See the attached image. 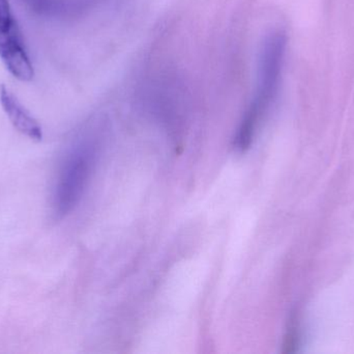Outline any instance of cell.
<instances>
[{
    "label": "cell",
    "mask_w": 354,
    "mask_h": 354,
    "mask_svg": "<svg viewBox=\"0 0 354 354\" xmlns=\"http://www.w3.org/2000/svg\"><path fill=\"white\" fill-rule=\"evenodd\" d=\"M97 139H87L75 145L64 159L55 188L58 213H68L84 193L99 156Z\"/></svg>",
    "instance_id": "2"
},
{
    "label": "cell",
    "mask_w": 354,
    "mask_h": 354,
    "mask_svg": "<svg viewBox=\"0 0 354 354\" xmlns=\"http://www.w3.org/2000/svg\"><path fill=\"white\" fill-rule=\"evenodd\" d=\"M286 48L287 35L283 30L272 31L262 42L253 98L241 118L235 137V147L239 151L245 152L251 147L274 103L282 80Z\"/></svg>",
    "instance_id": "1"
},
{
    "label": "cell",
    "mask_w": 354,
    "mask_h": 354,
    "mask_svg": "<svg viewBox=\"0 0 354 354\" xmlns=\"http://www.w3.org/2000/svg\"><path fill=\"white\" fill-rule=\"evenodd\" d=\"M0 58L10 74L21 81L33 78V67L8 0H0Z\"/></svg>",
    "instance_id": "3"
},
{
    "label": "cell",
    "mask_w": 354,
    "mask_h": 354,
    "mask_svg": "<svg viewBox=\"0 0 354 354\" xmlns=\"http://www.w3.org/2000/svg\"><path fill=\"white\" fill-rule=\"evenodd\" d=\"M0 103L8 120L19 132L31 141H41L43 139L41 125L4 85L0 87Z\"/></svg>",
    "instance_id": "4"
}]
</instances>
